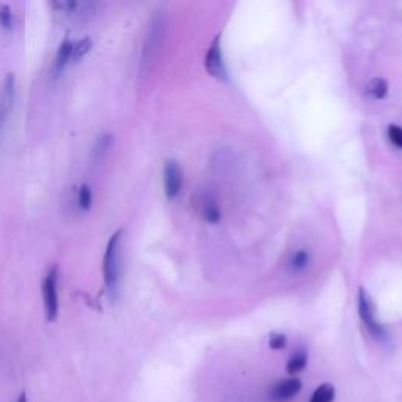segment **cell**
<instances>
[{"instance_id": "cell-1", "label": "cell", "mask_w": 402, "mask_h": 402, "mask_svg": "<svg viewBox=\"0 0 402 402\" xmlns=\"http://www.w3.org/2000/svg\"><path fill=\"white\" fill-rule=\"evenodd\" d=\"M123 230H116L112 236H110L106 253H104L102 261V272H104V282H106L107 291L112 299H115L120 291L121 282V272H123V264H121V242H123Z\"/></svg>"}, {"instance_id": "cell-2", "label": "cell", "mask_w": 402, "mask_h": 402, "mask_svg": "<svg viewBox=\"0 0 402 402\" xmlns=\"http://www.w3.org/2000/svg\"><path fill=\"white\" fill-rule=\"evenodd\" d=\"M358 314L360 319L363 320L366 330L369 331V335L372 338H376L377 341H387L388 340V334L383 325L378 322L376 318V310H374V304H372V299L366 294L365 288L358 289Z\"/></svg>"}, {"instance_id": "cell-3", "label": "cell", "mask_w": 402, "mask_h": 402, "mask_svg": "<svg viewBox=\"0 0 402 402\" xmlns=\"http://www.w3.org/2000/svg\"><path fill=\"white\" fill-rule=\"evenodd\" d=\"M164 30H165L164 16H162L161 13H156L153 17V21H151V24H149L148 37H147V39H145L143 54H142V65L143 66H148L149 63L154 60L157 51H159V48H161L162 37H164Z\"/></svg>"}, {"instance_id": "cell-4", "label": "cell", "mask_w": 402, "mask_h": 402, "mask_svg": "<svg viewBox=\"0 0 402 402\" xmlns=\"http://www.w3.org/2000/svg\"><path fill=\"white\" fill-rule=\"evenodd\" d=\"M57 280L58 271L57 267H51L48 275L43 282V299H44V310L46 318L49 322H54L58 314V293H57Z\"/></svg>"}, {"instance_id": "cell-5", "label": "cell", "mask_w": 402, "mask_h": 402, "mask_svg": "<svg viewBox=\"0 0 402 402\" xmlns=\"http://www.w3.org/2000/svg\"><path fill=\"white\" fill-rule=\"evenodd\" d=\"M205 66L206 71L217 80H226L228 79V71H226L223 57H222V39L220 35L214 38V42L209 48L206 58H205Z\"/></svg>"}, {"instance_id": "cell-6", "label": "cell", "mask_w": 402, "mask_h": 402, "mask_svg": "<svg viewBox=\"0 0 402 402\" xmlns=\"http://www.w3.org/2000/svg\"><path fill=\"white\" fill-rule=\"evenodd\" d=\"M183 185V170L176 161H167L164 167V188L168 200L176 198Z\"/></svg>"}, {"instance_id": "cell-7", "label": "cell", "mask_w": 402, "mask_h": 402, "mask_svg": "<svg viewBox=\"0 0 402 402\" xmlns=\"http://www.w3.org/2000/svg\"><path fill=\"white\" fill-rule=\"evenodd\" d=\"M300 390H302L300 378L297 377L283 378V381H278L275 385L271 388L269 396L271 399L275 402H286L295 398V396L300 393Z\"/></svg>"}, {"instance_id": "cell-8", "label": "cell", "mask_w": 402, "mask_h": 402, "mask_svg": "<svg viewBox=\"0 0 402 402\" xmlns=\"http://www.w3.org/2000/svg\"><path fill=\"white\" fill-rule=\"evenodd\" d=\"M15 91H16V77L13 73L7 74V79L3 82V90H2V98H0V104L7 109V112H10L11 106H13L15 101Z\"/></svg>"}, {"instance_id": "cell-9", "label": "cell", "mask_w": 402, "mask_h": 402, "mask_svg": "<svg viewBox=\"0 0 402 402\" xmlns=\"http://www.w3.org/2000/svg\"><path fill=\"white\" fill-rule=\"evenodd\" d=\"M365 91H366V96H369L372 99H383L388 95V82L382 77H376L369 80Z\"/></svg>"}, {"instance_id": "cell-10", "label": "cell", "mask_w": 402, "mask_h": 402, "mask_svg": "<svg viewBox=\"0 0 402 402\" xmlns=\"http://www.w3.org/2000/svg\"><path fill=\"white\" fill-rule=\"evenodd\" d=\"M71 55H73V43L66 38V39H63L57 52L55 65H54L55 73H60L62 69L66 66V63L71 60Z\"/></svg>"}, {"instance_id": "cell-11", "label": "cell", "mask_w": 402, "mask_h": 402, "mask_svg": "<svg viewBox=\"0 0 402 402\" xmlns=\"http://www.w3.org/2000/svg\"><path fill=\"white\" fill-rule=\"evenodd\" d=\"M307 361H308V355H307V352L304 351V349H300V351L294 352L289 357L288 363H286V371L289 372V374H293V376L299 374V372H302V371L305 369Z\"/></svg>"}, {"instance_id": "cell-12", "label": "cell", "mask_w": 402, "mask_h": 402, "mask_svg": "<svg viewBox=\"0 0 402 402\" xmlns=\"http://www.w3.org/2000/svg\"><path fill=\"white\" fill-rule=\"evenodd\" d=\"M310 261H311V255L310 252H307V250H299V252H295L293 256H291L289 259V271L291 272H302L305 271L308 266H310Z\"/></svg>"}, {"instance_id": "cell-13", "label": "cell", "mask_w": 402, "mask_h": 402, "mask_svg": "<svg viewBox=\"0 0 402 402\" xmlns=\"http://www.w3.org/2000/svg\"><path fill=\"white\" fill-rule=\"evenodd\" d=\"M335 401V387L330 383H322V385L314 390L310 402H334Z\"/></svg>"}, {"instance_id": "cell-14", "label": "cell", "mask_w": 402, "mask_h": 402, "mask_svg": "<svg viewBox=\"0 0 402 402\" xmlns=\"http://www.w3.org/2000/svg\"><path fill=\"white\" fill-rule=\"evenodd\" d=\"M112 143H113L112 134H107V132L101 134V136L96 138L95 147H93V157H95V159L102 157L110 149V147H112Z\"/></svg>"}, {"instance_id": "cell-15", "label": "cell", "mask_w": 402, "mask_h": 402, "mask_svg": "<svg viewBox=\"0 0 402 402\" xmlns=\"http://www.w3.org/2000/svg\"><path fill=\"white\" fill-rule=\"evenodd\" d=\"M203 219L206 220L208 223H219L220 217H222V212H220V208L217 206L215 201H206L203 205Z\"/></svg>"}, {"instance_id": "cell-16", "label": "cell", "mask_w": 402, "mask_h": 402, "mask_svg": "<svg viewBox=\"0 0 402 402\" xmlns=\"http://www.w3.org/2000/svg\"><path fill=\"white\" fill-rule=\"evenodd\" d=\"M91 49V39L89 37H85L77 42L75 44H73V55H71V60L74 62H79L80 58L84 55H86Z\"/></svg>"}, {"instance_id": "cell-17", "label": "cell", "mask_w": 402, "mask_h": 402, "mask_svg": "<svg viewBox=\"0 0 402 402\" xmlns=\"http://www.w3.org/2000/svg\"><path fill=\"white\" fill-rule=\"evenodd\" d=\"M91 201H93V194H91L90 185L84 184L79 192V205L80 208L85 209V211H89V209L91 208Z\"/></svg>"}, {"instance_id": "cell-18", "label": "cell", "mask_w": 402, "mask_h": 402, "mask_svg": "<svg viewBox=\"0 0 402 402\" xmlns=\"http://www.w3.org/2000/svg\"><path fill=\"white\" fill-rule=\"evenodd\" d=\"M288 345V338L283 334H272L269 338V347L273 351H282V349L286 347Z\"/></svg>"}, {"instance_id": "cell-19", "label": "cell", "mask_w": 402, "mask_h": 402, "mask_svg": "<svg viewBox=\"0 0 402 402\" xmlns=\"http://www.w3.org/2000/svg\"><path fill=\"white\" fill-rule=\"evenodd\" d=\"M388 138H390V142H392L394 147H398L402 149V127L401 126H396V125H392L388 127Z\"/></svg>"}, {"instance_id": "cell-20", "label": "cell", "mask_w": 402, "mask_h": 402, "mask_svg": "<svg viewBox=\"0 0 402 402\" xmlns=\"http://www.w3.org/2000/svg\"><path fill=\"white\" fill-rule=\"evenodd\" d=\"M0 24L3 26V28H11L13 26V15H11L8 5H0Z\"/></svg>"}, {"instance_id": "cell-21", "label": "cell", "mask_w": 402, "mask_h": 402, "mask_svg": "<svg viewBox=\"0 0 402 402\" xmlns=\"http://www.w3.org/2000/svg\"><path fill=\"white\" fill-rule=\"evenodd\" d=\"M7 115H8V112H7V109H5L2 104H0V127L3 126V123H5V120H7Z\"/></svg>"}, {"instance_id": "cell-22", "label": "cell", "mask_w": 402, "mask_h": 402, "mask_svg": "<svg viewBox=\"0 0 402 402\" xmlns=\"http://www.w3.org/2000/svg\"><path fill=\"white\" fill-rule=\"evenodd\" d=\"M17 402H28L27 394L26 393H21V396H19V399H17Z\"/></svg>"}]
</instances>
